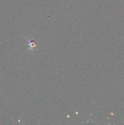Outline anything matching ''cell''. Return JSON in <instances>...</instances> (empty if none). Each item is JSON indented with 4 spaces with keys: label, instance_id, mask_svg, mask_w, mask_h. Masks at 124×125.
I'll return each mask as SVG.
<instances>
[{
    "label": "cell",
    "instance_id": "obj_1",
    "mask_svg": "<svg viewBox=\"0 0 124 125\" xmlns=\"http://www.w3.org/2000/svg\"><path fill=\"white\" fill-rule=\"evenodd\" d=\"M28 42H29V48H28V51H33L34 50L35 48L37 49V43L34 41V40H30L29 39H27Z\"/></svg>",
    "mask_w": 124,
    "mask_h": 125
}]
</instances>
